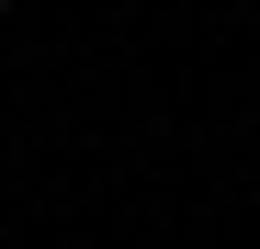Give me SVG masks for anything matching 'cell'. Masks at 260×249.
I'll use <instances>...</instances> for the list:
<instances>
[{
    "instance_id": "cell-1",
    "label": "cell",
    "mask_w": 260,
    "mask_h": 249,
    "mask_svg": "<svg viewBox=\"0 0 260 249\" xmlns=\"http://www.w3.org/2000/svg\"><path fill=\"white\" fill-rule=\"evenodd\" d=\"M0 12H12V0H0Z\"/></svg>"
}]
</instances>
